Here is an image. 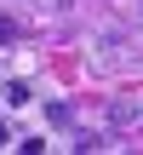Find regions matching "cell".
Listing matches in <instances>:
<instances>
[{
    "mask_svg": "<svg viewBox=\"0 0 143 155\" xmlns=\"http://www.w3.org/2000/svg\"><path fill=\"white\" fill-rule=\"evenodd\" d=\"M6 104L11 109H29V86H6Z\"/></svg>",
    "mask_w": 143,
    "mask_h": 155,
    "instance_id": "obj_1",
    "label": "cell"
}]
</instances>
